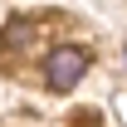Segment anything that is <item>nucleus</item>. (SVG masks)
Returning <instances> with one entry per match:
<instances>
[{"label":"nucleus","mask_w":127,"mask_h":127,"mask_svg":"<svg viewBox=\"0 0 127 127\" xmlns=\"http://www.w3.org/2000/svg\"><path fill=\"white\" fill-rule=\"evenodd\" d=\"M88 64H93V54H88L83 44H59L44 59V83L54 88V93H68V88H78V78L88 73Z\"/></svg>","instance_id":"nucleus-1"}]
</instances>
